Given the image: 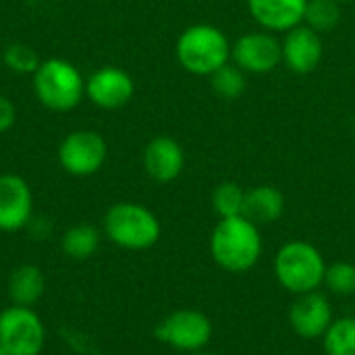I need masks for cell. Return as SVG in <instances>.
I'll return each instance as SVG.
<instances>
[{"instance_id":"cell-25","label":"cell","mask_w":355,"mask_h":355,"mask_svg":"<svg viewBox=\"0 0 355 355\" xmlns=\"http://www.w3.org/2000/svg\"><path fill=\"white\" fill-rule=\"evenodd\" d=\"M17 121V108L15 104L0 94V133H6Z\"/></svg>"},{"instance_id":"cell-27","label":"cell","mask_w":355,"mask_h":355,"mask_svg":"<svg viewBox=\"0 0 355 355\" xmlns=\"http://www.w3.org/2000/svg\"><path fill=\"white\" fill-rule=\"evenodd\" d=\"M337 2H352V0H337Z\"/></svg>"},{"instance_id":"cell-16","label":"cell","mask_w":355,"mask_h":355,"mask_svg":"<svg viewBox=\"0 0 355 355\" xmlns=\"http://www.w3.org/2000/svg\"><path fill=\"white\" fill-rule=\"evenodd\" d=\"M285 212V196L272 185H256L245 191L243 216L254 225L277 223Z\"/></svg>"},{"instance_id":"cell-22","label":"cell","mask_w":355,"mask_h":355,"mask_svg":"<svg viewBox=\"0 0 355 355\" xmlns=\"http://www.w3.org/2000/svg\"><path fill=\"white\" fill-rule=\"evenodd\" d=\"M341 2L337 0H308L306 15H304V25L310 29L324 33L337 27L341 21Z\"/></svg>"},{"instance_id":"cell-21","label":"cell","mask_w":355,"mask_h":355,"mask_svg":"<svg viewBox=\"0 0 355 355\" xmlns=\"http://www.w3.org/2000/svg\"><path fill=\"white\" fill-rule=\"evenodd\" d=\"M243 202L245 189L235 181H223L212 191V208L218 214V218L243 216Z\"/></svg>"},{"instance_id":"cell-4","label":"cell","mask_w":355,"mask_h":355,"mask_svg":"<svg viewBox=\"0 0 355 355\" xmlns=\"http://www.w3.org/2000/svg\"><path fill=\"white\" fill-rule=\"evenodd\" d=\"M106 237L129 252H144L158 243L162 227L158 216L135 202H119L104 214Z\"/></svg>"},{"instance_id":"cell-20","label":"cell","mask_w":355,"mask_h":355,"mask_svg":"<svg viewBox=\"0 0 355 355\" xmlns=\"http://www.w3.org/2000/svg\"><path fill=\"white\" fill-rule=\"evenodd\" d=\"M210 83H212V89L214 94L220 98V100H237L243 96L245 92V73L235 64V62H227L223 64L220 69H216L212 75H210Z\"/></svg>"},{"instance_id":"cell-8","label":"cell","mask_w":355,"mask_h":355,"mask_svg":"<svg viewBox=\"0 0 355 355\" xmlns=\"http://www.w3.org/2000/svg\"><path fill=\"white\" fill-rule=\"evenodd\" d=\"M108 156L106 141L96 131H73L58 146V164L73 177L96 175Z\"/></svg>"},{"instance_id":"cell-23","label":"cell","mask_w":355,"mask_h":355,"mask_svg":"<svg viewBox=\"0 0 355 355\" xmlns=\"http://www.w3.org/2000/svg\"><path fill=\"white\" fill-rule=\"evenodd\" d=\"M324 287L339 297L355 295V264H352V262H333L331 266H327Z\"/></svg>"},{"instance_id":"cell-5","label":"cell","mask_w":355,"mask_h":355,"mask_svg":"<svg viewBox=\"0 0 355 355\" xmlns=\"http://www.w3.org/2000/svg\"><path fill=\"white\" fill-rule=\"evenodd\" d=\"M33 92L42 106L54 112L73 110L85 96V79L64 58L42 60L33 73Z\"/></svg>"},{"instance_id":"cell-12","label":"cell","mask_w":355,"mask_h":355,"mask_svg":"<svg viewBox=\"0 0 355 355\" xmlns=\"http://www.w3.org/2000/svg\"><path fill=\"white\" fill-rule=\"evenodd\" d=\"M333 320V306L320 291L295 295V302L289 308V324L302 339H322Z\"/></svg>"},{"instance_id":"cell-6","label":"cell","mask_w":355,"mask_h":355,"mask_svg":"<svg viewBox=\"0 0 355 355\" xmlns=\"http://www.w3.org/2000/svg\"><path fill=\"white\" fill-rule=\"evenodd\" d=\"M46 345V327L27 306H8L0 312L2 355H40Z\"/></svg>"},{"instance_id":"cell-14","label":"cell","mask_w":355,"mask_h":355,"mask_svg":"<svg viewBox=\"0 0 355 355\" xmlns=\"http://www.w3.org/2000/svg\"><path fill=\"white\" fill-rule=\"evenodd\" d=\"M144 168L156 183L175 181L185 168V152L181 144L168 135L154 137L144 150Z\"/></svg>"},{"instance_id":"cell-19","label":"cell","mask_w":355,"mask_h":355,"mask_svg":"<svg viewBox=\"0 0 355 355\" xmlns=\"http://www.w3.org/2000/svg\"><path fill=\"white\" fill-rule=\"evenodd\" d=\"M327 355H355V316H341L322 335Z\"/></svg>"},{"instance_id":"cell-9","label":"cell","mask_w":355,"mask_h":355,"mask_svg":"<svg viewBox=\"0 0 355 355\" xmlns=\"http://www.w3.org/2000/svg\"><path fill=\"white\" fill-rule=\"evenodd\" d=\"M231 62L243 73L266 75L283 62L281 40L272 31H248L231 44Z\"/></svg>"},{"instance_id":"cell-17","label":"cell","mask_w":355,"mask_h":355,"mask_svg":"<svg viewBox=\"0 0 355 355\" xmlns=\"http://www.w3.org/2000/svg\"><path fill=\"white\" fill-rule=\"evenodd\" d=\"M6 291L15 306L31 308L46 293V275L35 264H21L8 275Z\"/></svg>"},{"instance_id":"cell-7","label":"cell","mask_w":355,"mask_h":355,"mask_svg":"<svg viewBox=\"0 0 355 355\" xmlns=\"http://www.w3.org/2000/svg\"><path fill=\"white\" fill-rule=\"evenodd\" d=\"M156 339L181 354L204 352L212 339V322L200 310H177L168 314L154 331Z\"/></svg>"},{"instance_id":"cell-11","label":"cell","mask_w":355,"mask_h":355,"mask_svg":"<svg viewBox=\"0 0 355 355\" xmlns=\"http://www.w3.org/2000/svg\"><path fill=\"white\" fill-rule=\"evenodd\" d=\"M33 216V193L19 175H0V231L15 233L29 225Z\"/></svg>"},{"instance_id":"cell-26","label":"cell","mask_w":355,"mask_h":355,"mask_svg":"<svg viewBox=\"0 0 355 355\" xmlns=\"http://www.w3.org/2000/svg\"><path fill=\"white\" fill-rule=\"evenodd\" d=\"M187 355H214V354H208V352H196V354H187Z\"/></svg>"},{"instance_id":"cell-15","label":"cell","mask_w":355,"mask_h":355,"mask_svg":"<svg viewBox=\"0 0 355 355\" xmlns=\"http://www.w3.org/2000/svg\"><path fill=\"white\" fill-rule=\"evenodd\" d=\"M308 0H248L254 21L266 31H289L304 23Z\"/></svg>"},{"instance_id":"cell-28","label":"cell","mask_w":355,"mask_h":355,"mask_svg":"<svg viewBox=\"0 0 355 355\" xmlns=\"http://www.w3.org/2000/svg\"><path fill=\"white\" fill-rule=\"evenodd\" d=\"M0 355H2V352H0Z\"/></svg>"},{"instance_id":"cell-3","label":"cell","mask_w":355,"mask_h":355,"mask_svg":"<svg viewBox=\"0 0 355 355\" xmlns=\"http://www.w3.org/2000/svg\"><path fill=\"white\" fill-rule=\"evenodd\" d=\"M275 275L285 291L293 295H304L310 291H318L324 285L327 262L316 245L293 239L281 245V250L277 252Z\"/></svg>"},{"instance_id":"cell-18","label":"cell","mask_w":355,"mask_h":355,"mask_svg":"<svg viewBox=\"0 0 355 355\" xmlns=\"http://www.w3.org/2000/svg\"><path fill=\"white\" fill-rule=\"evenodd\" d=\"M98 248H100V233L96 227L87 223L73 225L71 229L64 231L60 239V250L71 260H87L98 252Z\"/></svg>"},{"instance_id":"cell-2","label":"cell","mask_w":355,"mask_h":355,"mask_svg":"<svg viewBox=\"0 0 355 355\" xmlns=\"http://www.w3.org/2000/svg\"><path fill=\"white\" fill-rule=\"evenodd\" d=\"M175 54L187 73L210 77L216 69L231 60V42L216 25L198 23L181 31Z\"/></svg>"},{"instance_id":"cell-13","label":"cell","mask_w":355,"mask_h":355,"mask_svg":"<svg viewBox=\"0 0 355 355\" xmlns=\"http://www.w3.org/2000/svg\"><path fill=\"white\" fill-rule=\"evenodd\" d=\"M281 48H283V62L287 64L289 71L297 75H308L316 71L324 54L320 33L304 23L285 31Z\"/></svg>"},{"instance_id":"cell-1","label":"cell","mask_w":355,"mask_h":355,"mask_svg":"<svg viewBox=\"0 0 355 355\" xmlns=\"http://www.w3.org/2000/svg\"><path fill=\"white\" fill-rule=\"evenodd\" d=\"M262 250L260 229L245 216L218 218L210 235V254L227 272L241 275L252 270L258 264Z\"/></svg>"},{"instance_id":"cell-24","label":"cell","mask_w":355,"mask_h":355,"mask_svg":"<svg viewBox=\"0 0 355 355\" xmlns=\"http://www.w3.org/2000/svg\"><path fill=\"white\" fill-rule=\"evenodd\" d=\"M4 64L15 71V73H23V75H33L35 69L40 67V58L35 54V50L27 44H10L4 48Z\"/></svg>"},{"instance_id":"cell-10","label":"cell","mask_w":355,"mask_h":355,"mask_svg":"<svg viewBox=\"0 0 355 355\" xmlns=\"http://www.w3.org/2000/svg\"><path fill=\"white\" fill-rule=\"evenodd\" d=\"M135 94V83L127 71L121 67L106 64L89 75L85 81V96L104 110H116L129 104Z\"/></svg>"}]
</instances>
